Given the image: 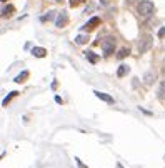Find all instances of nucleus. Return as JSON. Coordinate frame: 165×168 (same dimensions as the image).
<instances>
[{
  "instance_id": "nucleus-1",
  "label": "nucleus",
  "mask_w": 165,
  "mask_h": 168,
  "mask_svg": "<svg viewBox=\"0 0 165 168\" xmlns=\"http://www.w3.org/2000/svg\"><path fill=\"white\" fill-rule=\"evenodd\" d=\"M155 10V7H153V3L150 2V0H142V2L138 3V7H137V12H138V15H142V17H150L153 13Z\"/></svg>"
},
{
  "instance_id": "nucleus-4",
  "label": "nucleus",
  "mask_w": 165,
  "mask_h": 168,
  "mask_svg": "<svg viewBox=\"0 0 165 168\" xmlns=\"http://www.w3.org/2000/svg\"><path fill=\"white\" fill-rule=\"evenodd\" d=\"M67 20H69V15H67V12H60L59 17H57V20H55V27H57V28L65 27Z\"/></svg>"
},
{
  "instance_id": "nucleus-23",
  "label": "nucleus",
  "mask_w": 165,
  "mask_h": 168,
  "mask_svg": "<svg viewBox=\"0 0 165 168\" xmlns=\"http://www.w3.org/2000/svg\"><path fill=\"white\" fill-rule=\"evenodd\" d=\"M57 2H59V3H60V2H64V0H57Z\"/></svg>"
},
{
  "instance_id": "nucleus-2",
  "label": "nucleus",
  "mask_w": 165,
  "mask_h": 168,
  "mask_svg": "<svg viewBox=\"0 0 165 168\" xmlns=\"http://www.w3.org/2000/svg\"><path fill=\"white\" fill-rule=\"evenodd\" d=\"M102 49H104V55H105V57L112 55L114 50H115V38H114V37L105 38L104 44H102Z\"/></svg>"
},
{
  "instance_id": "nucleus-9",
  "label": "nucleus",
  "mask_w": 165,
  "mask_h": 168,
  "mask_svg": "<svg viewBox=\"0 0 165 168\" xmlns=\"http://www.w3.org/2000/svg\"><path fill=\"white\" fill-rule=\"evenodd\" d=\"M27 78H28V72H27V70H23V72H20V73H18L13 80H15L17 83H23V82H25Z\"/></svg>"
},
{
  "instance_id": "nucleus-17",
  "label": "nucleus",
  "mask_w": 165,
  "mask_h": 168,
  "mask_svg": "<svg viewBox=\"0 0 165 168\" xmlns=\"http://www.w3.org/2000/svg\"><path fill=\"white\" fill-rule=\"evenodd\" d=\"M158 97H160V98L165 97V82L162 83V87H160V90H158Z\"/></svg>"
},
{
  "instance_id": "nucleus-16",
  "label": "nucleus",
  "mask_w": 165,
  "mask_h": 168,
  "mask_svg": "<svg viewBox=\"0 0 165 168\" xmlns=\"http://www.w3.org/2000/svg\"><path fill=\"white\" fill-rule=\"evenodd\" d=\"M50 18H53V12H48L47 15H43V17L40 18V20H42V22H47V20H50Z\"/></svg>"
},
{
  "instance_id": "nucleus-22",
  "label": "nucleus",
  "mask_w": 165,
  "mask_h": 168,
  "mask_svg": "<svg viewBox=\"0 0 165 168\" xmlns=\"http://www.w3.org/2000/svg\"><path fill=\"white\" fill-rule=\"evenodd\" d=\"M117 168H124L122 165H120V163H117Z\"/></svg>"
},
{
  "instance_id": "nucleus-21",
  "label": "nucleus",
  "mask_w": 165,
  "mask_h": 168,
  "mask_svg": "<svg viewBox=\"0 0 165 168\" xmlns=\"http://www.w3.org/2000/svg\"><path fill=\"white\" fill-rule=\"evenodd\" d=\"M109 3V0H102V5H107Z\"/></svg>"
},
{
  "instance_id": "nucleus-12",
  "label": "nucleus",
  "mask_w": 165,
  "mask_h": 168,
  "mask_svg": "<svg viewBox=\"0 0 165 168\" xmlns=\"http://www.w3.org/2000/svg\"><path fill=\"white\" fill-rule=\"evenodd\" d=\"M85 55H87V60H89L90 63H97V62H99V57H97L94 52H85Z\"/></svg>"
},
{
  "instance_id": "nucleus-20",
  "label": "nucleus",
  "mask_w": 165,
  "mask_h": 168,
  "mask_svg": "<svg viewBox=\"0 0 165 168\" xmlns=\"http://www.w3.org/2000/svg\"><path fill=\"white\" fill-rule=\"evenodd\" d=\"M77 163H79V166H80V168H87V166L84 165V163H82V161L79 160V158H77Z\"/></svg>"
},
{
  "instance_id": "nucleus-7",
  "label": "nucleus",
  "mask_w": 165,
  "mask_h": 168,
  "mask_svg": "<svg viewBox=\"0 0 165 168\" xmlns=\"http://www.w3.org/2000/svg\"><path fill=\"white\" fill-rule=\"evenodd\" d=\"M32 54H33V57H40V58H43V57L47 55V50L42 49V47H35V49H32Z\"/></svg>"
},
{
  "instance_id": "nucleus-10",
  "label": "nucleus",
  "mask_w": 165,
  "mask_h": 168,
  "mask_svg": "<svg viewBox=\"0 0 165 168\" xmlns=\"http://www.w3.org/2000/svg\"><path fill=\"white\" fill-rule=\"evenodd\" d=\"M13 12H15L13 5H5V7H3V10H2V17H5V18H7V17H10Z\"/></svg>"
},
{
  "instance_id": "nucleus-18",
  "label": "nucleus",
  "mask_w": 165,
  "mask_h": 168,
  "mask_svg": "<svg viewBox=\"0 0 165 168\" xmlns=\"http://www.w3.org/2000/svg\"><path fill=\"white\" fill-rule=\"evenodd\" d=\"M80 2H82V0H70V7H77Z\"/></svg>"
},
{
  "instance_id": "nucleus-14",
  "label": "nucleus",
  "mask_w": 165,
  "mask_h": 168,
  "mask_svg": "<svg viewBox=\"0 0 165 168\" xmlns=\"http://www.w3.org/2000/svg\"><path fill=\"white\" fill-rule=\"evenodd\" d=\"M75 42H77L79 45H85L87 42H89V37H87V35H79V37L75 38Z\"/></svg>"
},
{
  "instance_id": "nucleus-15",
  "label": "nucleus",
  "mask_w": 165,
  "mask_h": 168,
  "mask_svg": "<svg viewBox=\"0 0 165 168\" xmlns=\"http://www.w3.org/2000/svg\"><path fill=\"white\" fill-rule=\"evenodd\" d=\"M153 80H155V73H153V72H148V73H145V83H147V85H150Z\"/></svg>"
},
{
  "instance_id": "nucleus-24",
  "label": "nucleus",
  "mask_w": 165,
  "mask_h": 168,
  "mask_svg": "<svg viewBox=\"0 0 165 168\" xmlns=\"http://www.w3.org/2000/svg\"><path fill=\"white\" fill-rule=\"evenodd\" d=\"M0 2H7V0H0Z\"/></svg>"
},
{
  "instance_id": "nucleus-8",
  "label": "nucleus",
  "mask_w": 165,
  "mask_h": 168,
  "mask_svg": "<svg viewBox=\"0 0 165 168\" xmlns=\"http://www.w3.org/2000/svg\"><path fill=\"white\" fill-rule=\"evenodd\" d=\"M17 95H18V92H10V93H8V95H7V97H5V98H3V100H2V107H7V105H8V103H10V102H12V100H13V98H15V97H17Z\"/></svg>"
},
{
  "instance_id": "nucleus-11",
  "label": "nucleus",
  "mask_w": 165,
  "mask_h": 168,
  "mask_svg": "<svg viewBox=\"0 0 165 168\" xmlns=\"http://www.w3.org/2000/svg\"><path fill=\"white\" fill-rule=\"evenodd\" d=\"M129 73V65H120L119 70H117V77L119 78H122V77H125Z\"/></svg>"
},
{
  "instance_id": "nucleus-5",
  "label": "nucleus",
  "mask_w": 165,
  "mask_h": 168,
  "mask_svg": "<svg viewBox=\"0 0 165 168\" xmlns=\"http://www.w3.org/2000/svg\"><path fill=\"white\" fill-rule=\"evenodd\" d=\"M100 25V18L99 17H92L89 22L84 25V30H94V28H97Z\"/></svg>"
},
{
  "instance_id": "nucleus-3",
  "label": "nucleus",
  "mask_w": 165,
  "mask_h": 168,
  "mask_svg": "<svg viewBox=\"0 0 165 168\" xmlns=\"http://www.w3.org/2000/svg\"><path fill=\"white\" fill-rule=\"evenodd\" d=\"M150 47H152V37L147 35V37H143L142 42L138 44V52H140V54H143V52H147Z\"/></svg>"
},
{
  "instance_id": "nucleus-6",
  "label": "nucleus",
  "mask_w": 165,
  "mask_h": 168,
  "mask_svg": "<svg viewBox=\"0 0 165 168\" xmlns=\"http://www.w3.org/2000/svg\"><path fill=\"white\" fill-rule=\"evenodd\" d=\"M95 97L97 98H100V100H104V102H107V103H114V98L110 97V95H107V93H104V92H99V90H95Z\"/></svg>"
},
{
  "instance_id": "nucleus-13",
  "label": "nucleus",
  "mask_w": 165,
  "mask_h": 168,
  "mask_svg": "<svg viewBox=\"0 0 165 168\" xmlns=\"http://www.w3.org/2000/svg\"><path fill=\"white\" fill-rule=\"evenodd\" d=\"M129 54H130V50H129V49H120V50H119V54H117V58H119V60H122V58H125V57H129Z\"/></svg>"
},
{
  "instance_id": "nucleus-19",
  "label": "nucleus",
  "mask_w": 165,
  "mask_h": 168,
  "mask_svg": "<svg viewBox=\"0 0 165 168\" xmlns=\"http://www.w3.org/2000/svg\"><path fill=\"white\" fill-rule=\"evenodd\" d=\"M163 35H165V27H162V28H160V30H158V37L162 38Z\"/></svg>"
}]
</instances>
